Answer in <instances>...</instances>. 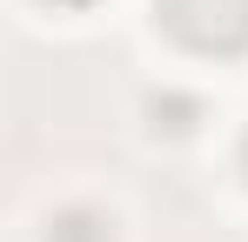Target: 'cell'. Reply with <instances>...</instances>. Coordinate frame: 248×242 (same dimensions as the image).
I'll return each instance as SVG.
<instances>
[{"label": "cell", "mask_w": 248, "mask_h": 242, "mask_svg": "<svg viewBox=\"0 0 248 242\" xmlns=\"http://www.w3.org/2000/svg\"><path fill=\"white\" fill-rule=\"evenodd\" d=\"M161 20L202 54L248 47V0H161Z\"/></svg>", "instance_id": "6da1fadb"}, {"label": "cell", "mask_w": 248, "mask_h": 242, "mask_svg": "<svg viewBox=\"0 0 248 242\" xmlns=\"http://www.w3.org/2000/svg\"><path fill=\"white\" fill-rule=\"evenodd\" d=\"M242 168H248V148H242Z\"/></svg>", "instance_id": "7a4b0ae2"}]
</instances>
